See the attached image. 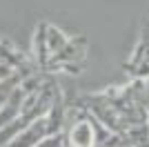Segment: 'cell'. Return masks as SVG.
I'll return each mask as SVG.
<instances>
[]
</instances>
